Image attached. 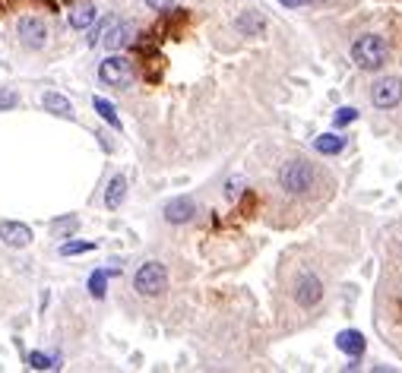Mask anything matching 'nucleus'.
Wrapping results in <instances>:
<instances>
[{
  "label": "nucleus",
  "mask_w": 402,
  "mask_h": 373,
  "mask_svg": "<svg viewBox=\"0 0 402 373\" xmlns=\"http://www.w3.org/2000/svg\"><path fill=\"white\" fill-rule=\"evenodd\" d=\"M92 105H95V111H99V118H102V120H108V124H111L114 130H120V118H118V111H114L111 101L102 99V95H95Z\"/></svg>",
  "instance_id": "f3484780"
},
{
  "label": "nucleus",
  "mask_w": 402,
  "mask_h": 373,
  "mask_svg": "<svg viewBox=\"0 0 402 373\" xmlns=\"http://www.w3.org/2000/svg\"><path fill=\"white\" fill-rule=\"evenodd\" d=\"M105 282H108V272H105V269H99V272L89 275V295H92L95 301H102V297H105Z\"/></svg>",
  "instance_id": "a211bd4d"
},
{
  "label": "nucleus",
  "mask_w": 402,
  "mask_h": 373,
  "mask_svg": "<svg viewBox=\"0 0 402 373\" xmlns=\"http://www.w3.org/2000/svg\"><path fill=\"white\" fill-rule=\"evenodd\" d=\"M0 241L7 244V247H29L32 244V228L29 225H20V222H0Z\"/></svg>",
  "instance_id": "6e6552de"
},
{
  "label": "nucleus",
  "mask_w": 402,
  "mask_h": 373,
  "mask_svg": "<svg viewBox=\"0 0 402 373\" xmlns=\"http://www.w3.org/2000/svg\"><path fill=\"white\" fill-rule=\"evenodd\" d=\"M41 108H45V111H51V114H57V118L73 120L70 99H64V95H57V92H45V95H41Z\"/></svg>",
  "instance_id": "f8f14e48"
},
{
  "label": "nucleus",
  "mask_w": 402,
  "mask_h": 373,
  "mask_svg": "<svg viewBox=\"0 0 402 373\" xmlns=\"http://www.w3.org/2000/svg\"><path fill=\"white\" fill-rule=\"evenodd\" d=\"M364 345H368V342H364V335L358 332V329H342V332L336 335V348L339 351H345L349 358H361Z\"/></svg>",
  "instance_id": "9b49d317"
},
{
  "label": "nucleus",
  "mask_w": 402,
  "mask_h": 373,
  "mask_svg": "<svg viewBox=\"0 0 402 373\" xmlns=\"http://www.w3.org/2000/svg\"><path fill=\"white\" fill-rule=\"evenodd\" d=\"M99 79L105 85H114V89H127L133 83V64L127 57H120V54H111V57L102 60Z\"/></svg>",
  "instance_id": "20e7f679"
},
{
  "label": "nucleus",
  "mask_w": 402,
  "mask_h": 373,
  "mask_svg": "<svg viewBox=\"0 0 402 373\" xmlns=\"http://www.w3.org/2000/svg\"><path fill=\"white\" fill-rule=\"evenodd\" d=\"M370 101H374V108H380V111L396 108L402 101V79L380 76L374 85H370Z\"/></svg>",
  "instance_id": "39448f33"
},
{
  "label": "nucleus",
  "mask_w": 402,
  "mask_h": 373,
  "mask_svg": "<svg viewBox=\"0 0 402 373\" xmlns=\"http://www.w3.org/2000/svg\"><path fill=\"white\" fill-rule=\"evenodd\" d=\"M16 35H20V41L26 48H32V51L48 45V26L39 16H22V20L16 22Z\"/></svg>",
  "instance_id": "423d86ee"
},
{
  "label": "nucleus",
  "mask_w": 402,
  "mask_h": 373,
  "mask_svg": "<svg viewBox=\"0 0 402 373\" xmlns=\"http://www.w3.org/2000/svg\"><path fill=\"white\" fill-rule=\"evenodd\" d=\"M320 297H324V282H320L317 275L304 272L295 285V301L301 304V307H314V304H320Z\"/></svg>",
  "instance_id": "0eeeda50"
},
{
  "label": "nucleus",
  "mask_w": 402,
  "mask_h": 373,
  "mask_svg": "<svg viewBox=\"0 0 402 373\" xmlns=\"http://www.w3.org/2000/svg\"><path fill=\"white\" fill-rule=\"evenodd\" d=\"M20 108V95L13 89H0V111H13Z\"/></svg>",
  "instance_id": "412c9836"
},
{
  "label": "nucleus",
  "mask_w": 402,
  "mask_h": 373,
  "mask_svg": "<svg viewBox=\"0 0 402 373\" xmlns=\"http://www.w3.org/2000/svg\"><path fill=\"white\" fill-rule=\"evenodd\" d=\"M314 177H317L314 168L307 162H301V158L282 164V171H279V183H282L285 193H307L314 187Z\"/></svg>",
  "instance_id": "7ed1b4c3"
},
{
  "label": "nucleus",
  "mask_w": 402,
  "mask_h": 373,
  "mask_svg": "<svg viewBox=\"0 0 402 373\" xmlns=\"http://www.w3.org/2000/svg\"><path fill=\"white\" fill-rule=\"evenodd\" d=\"M237 32H244V35H260L266 29V20L260 13H254V10H247V13H241L237 16Z\"/></svg>",
  "instance_id": "dca6fc26"
},
{
  "label": "nucleus",
  "mask_w": 402,
  "mask_h": 373,
  "mask_svg": "<svg viewBox=\"0 0 402 373\" xmlns=\"http://www.w3.org/2000/svg\"><path fill=\"white\" fill-rule=\"evenodd\" d=\"M76 228V218H57V222H54V231H57V234H67V231H73Z\"/></svg>",
  "instance_id": "b1692460"
},
{
  "label": "nucleus",
  "mask_w": 402,
  "mask_h": 373,
  "mask_svg": "<svg viewBox=\"0 0 402 373\" xmlns=\"http://www.w3.org/2000/svg\"><path fill=\"white\" fill-rule=\"evenodd\" d=\"M193 216H197V203H193L190 197H178L165 206V222L168 225H184V222H190Z\"/></svg>",
  "instance_id": "9d476101"
},
{
  "label": "nucleus",
  "mask_w": 402,
  "mask_h": 373,
  "mask_svg": "<svg viewBox=\"0 0 402 373\" xmlns=\"http://www.w3.org/2000/svg\"><path fill=\"white\" fill-rule=\"evenodd\" d=\"M95 250L92 241H64L60 244V256H76V253H89Z\"/></svg>",
  "instance_id": "aec40b11"
},
{
  "label": "nucleus",
  "mask_w": 402,
  "mask_h": 373,
  "mask_svg": "<svg viewBox=\"0 0 402 373\" xmlns=\"http://www.w3.org/2000/svg\"><path fill=\"white\" fill-rule=\"evenodd\" d=\"M241 187H244V183H241V177H231L228 187H225V197H228V199H237V197H241Z\"/></svg>",
  "instance_id": "5701e85b"
},
{
  "label": "nucleus",
  "mask_w": 402,
  "mask_h": 373,
  "mask_svg": "<svg viewBox=\"0 0 402 373\" xmlns=\"http://www.w3.org/2000/svg\"><path fill=\"white\" fill-rule=\"evenodd\" d=\"M149 3V10H172L174 0H146Z\"/></svg>",
  "instance_id": "393cba45"
},
{
  "label": "nucleus",
  "mask_w": 402,
  "mask_h": 373,
  "mask_svg": "<svg viewBox=\"0 0 402 373\" xmlns=\"http://www.w3.org/2000/svg\"><path fill=\"white\" fill-rule=\"evenodd\" d=\"M387 57H389V48L380 35H361V38L352 45V60H355V66H361V70H368V73L380 70V66L387 64Z\"/></svg>",
  "instance_id": "f257e3e1"
},
{
  "label": "nucleus",
  "mask_w": 402,
  "mask_h": 373,
  "mask_svg": "<svg viewBox=\"0 0 402 373\" xmlns=\"http://www.w3.org/2000/svg\"><path fill=\"white\" fill-rule=\"evenodd\" d=\"M314 149L320 155H339L345 149V136H336V133H324V136L314 139Z\"/></svg>",
  "instance_id": "2eb2a0df"
},
{
  "label": "nucleus",
  "mask_w": 402,
  "mask_h": 373,
  "mask_svg": "<svg viewBox=\"0 0 402 373\" xmlns=\"http://www.w3.org/2000/svg\"><path fill=\"white\" fill-rule=\"evenodd\" d=\"M102 35H105L102 41H105L108 51H120V48H127L133 41V26H130V22H114L111 20Z\"/></svg>",
  "instance_id": "1a4fd4ad"
},
{
  "label": "nucleus",
  "mask_w": 402,
  "mask_h": 373,
  "mask_svg": "<svg viewBox=\"0 0 402 373\" xmlns=\"http://www.w3.org/2000/svg\"><path fill=\"white\" fill-rule=\"evenodd\" d=\"M124 197H127V177L114 174L111 183H108V190H105V206H108V209H120Z\"/></svg>",
  "instance_id": "4468645a"
},
{
  "label": "nucleus",
  "mask_w": 402,
  "mask_h": 373,
  "mask_svg": "<svg viewBox=\"0 0 402 373\" xmlns=\"http://www.w3.org/2000/svg\"><path fill=\"white\" fill-rule=\"evenodd\" d=\"M133 288H137L143 297H158L168 288V269L155 260L143 262V266L137 269V275H133Z\"/></svg>",
  "instance_id": "f03ea898"
},
{
  "label": "nucleus",
  "mask_w": 402,
  "mask_h": 373,
  "mask_svg": "<svg viewBox=\"0 0 402 373\" xmlns=\"http://www.w3.org/2000/svg\"><path fill=\"white\" fill-rule=\"evenodd\" d=\"M355 118H358L355 108H339L336 118H333V124H336V127H349V124H355Z\"/></svg>",
  "instance_id": "4be33fe9"
},
{
  "label": "nucleus",
  "mask_w": 402,
  "mask_h": 373,
  "mask_svg": "<svg viewBox=\"0 0 402 373\" xmlns=\"http://www.w3.org/2000/svg\"><path fill=\"white\" fill-rule=\"evenodd\" d=\"M279 3H282V7H289V10H298L304 0H279Z\"/></svg>",
  "instance_id": "a878e982"
},
{
  "label": "nucleus",
  "mask_w": 402,
  "mask_h": 373,
  "mask_svg": "<svg viewBox=\"0 0 402 373\" xmlns=\"http://www.w3.org/2000/svg\"><path fill=\"white\" fill-rule=\"evenodd\" d=\"M95 16H99L95 3H76L70 10V29H89L95 22Z\"/></svg>",
  "instance_id": "ddd939ff"
},
{
  "label": "nucleus",
  "mask_w": 402,
  "mask_h": 373,
  "mask_svg": "<svg viewBox=\"0 0 402 373\" xmlns=\"http://www.w3.org/2000/svg\"><path fill=\"white\" fill-rule=\"evenodd\" d=\"M29 367H32V370H54V367H57V358H54V354L32 351L29 354Z\"/></svg>",
  "instance_id": "6ab92c4d"
}]
</instances>
